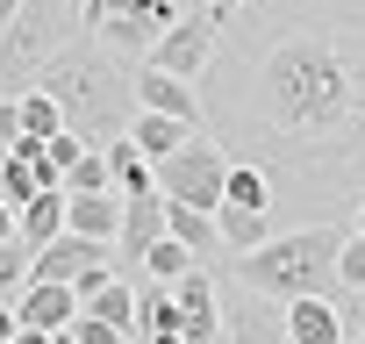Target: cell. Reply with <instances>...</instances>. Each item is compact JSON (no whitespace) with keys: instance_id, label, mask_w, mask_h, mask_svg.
Returning <instances> with one entry per match:
<instances>
[{"instance_id":"1","label":"cell","mask_w":365,"mask_h":344,"mask_svg":"<svg viewBox=\"0 0 365 344\" xmlns=\"http://www.w3.org/2000/svg\"><path fill=\"white\" fill-rule=\"evenodd\" d=\"M230 22L201 122L222 129L230 165H265L279 208L301 216L308 187V223H344L365 201V0H251Z\"/></svg>"},{"instance_id":"2","label":"cell","mask_w":365,"mask_h":344,"mask_svg":"<svg viewBox=\"0 0 365 344\" xmlns=\"http://www.w3.org/2000/svg\"><path fill=\"white\" fill-rule=\"evenodd\" d=\"M36 86L58 101L65 129H72L79 143H93V151H108V143L129 136V122H136V72H122V58L101 51L93 36H79L72 51H58Z\"/></svg>"},{"instance_id":"3","label":"cell","mask_w":365,"mask_h":344,"mask_svg":"<svg viewBox=\"0 0 365 344\" xmlns=\"http://www.w3.org/2000/svg\"><path fill=\"white\" fill-rule=\"evenodd\" d=\"M351 223H301V230H279L272 244L244 251L230 287H251L265 301H301V294H329L336 301V251H344Z\"/></svg>"},{"instance_id":"4","label":"cell","mask_w":365,"mask_h":344,"mask_svg":"<svg viewBox=\"0 0 365 344\" xmlns=\"http://www.w3.org/2000/svg\"><path fill=\"white\" fill-rule=\"evenodd\" d=\"M79 36H86V22H79L72 0H22V15L0 29V101L29 93L51 72V58L72 51Z\"/></svg>"},{"instance_id":"5","label":"cell","mask_w":365,"mask_h":344,"mask_svg":"<svg viewBox=\"0 0 365 344\" xmlns=\"http://www.w3.org/2000/svg\"><path fill=\"white\" fill-rule=\"evenodd\" d=\"M187 15V0H79L86 36H101L115 58H150V44Z\"/></svg>"},{"instance_id":"6","label":"cell","mask_w":365,"mask_h":344,"mask_svg":"<svg viewBox=\"0 0 365 344\" xmlns=\"http://www.w3.org/2000/svg\"><path fill=\"white\" fill-rule=\"evenodd\" d=\"M222 180H230V158H222V143H208V136H187L172 158H158V201H172V208L215 216V208H222Z\"/></svg>"},{"instance_id":"7","label":"cell","mask_w":365,"mask_h":344,"mask_svg":"<svg viewBox=\"0 0 365 344\" xmlns=\"http://www.w3.org/2000/svg\"><path fill=\"white\" fill-rule=\"evenodd\" d=\"M215 44H222V22H215L208 8H187V15L150 44L143 65H158V72H172V79H194V86H201V72L215 65Z\"/></svg>"},{"instance_id":"8","label":"cell","mask_w":365,"mask_h":344,"mask_svg":"<svg viewBox=\"0 0 365 344\" xmlns=\"http://www.w3.org/2000/svg\"><path fill=\"white\" fill-rule=\"evenodd\" d=\"M172 323H179V344H222V280L208 265L172 280Z\"/></svg>"},{"instance_id":"9","label":"cell","mask_w":365,"mask_h":344,"mask_svg":"<svg viewBox=\"0 0 365 344\" xmlns=\"http://www.w3.org/2000/svg\"><path fill=\"white\" fill-rule=\"evenodd\" d=\"M115 265V244H93V237H51L43 251H36V265H29V280H58V287H79L86 273H108Z\"/></svg>"},{"instance_id":"10","label":"cell","mask_w":365,"mask_h":344,"mask_svg":"<svg viewBox=\"0 0 365 344\" xmlns=\"http://www.w3.org/2000/svg\"><path fill=\"white\" fill-rule=\"evenodd\" d=\"M222 344H294L287 337V308L265 301V294H251V287H237L222 301Z\"/></svg>"},{"instance_id":"11","label":"cell","mask_w":365,"mask_h":344,"mask_svg":"<svg viewBox=\"0 0 365 344\" xmlns=\"http://www.w3.org/2000/svg\"><path fill=\"white\" fill-rule=\"evenodd\" d=\"M136 108L201 129V86H194V79H172V72H158V65H136Z\"/></svg>"},{"instance_id":"12","label":"cell","mask_w":365,"mask_h":344,"mask_svg":"<svg viewBox=\"0 0 365 344\" xmlns=\"http://www.w3.org/2000/svg\"><path fill=\"white\" fill-rule=\"evenodd\" d=\"M165 237V201L158 194H136V201H122V230H115V273H136L143 265V251Z\"/></svg>"},{"instance_id":"13","label":"cell","mask_w":365,"mask_h":344,"mask_svg":"<svg viewBox=\"0 0 365 344\" xmlns=\"http://www.w3.org/2000/svg\"><path fill=\"white\" fill-rule=\"evenodd\" d=\"M15 315H22L29 330H72L79 294H72V287H58V280H29V287L15 294Z\"/></svg>"},{"instance_id":"14","label":"cell","mask_w":365,"mask_h":344,"mask_svg":"<svg viewBox=\"0 0 365 344\" xmlns=\"http://www.w3.org/2000/svg\"><path fill=\"white\" fill-rule=\"evenodd\" d=\"M65 230H72V237H93V244H115V230H122V194H65Z\"/></svg>"},{"instance_id":"15","label":"cell","mask_w":365,"mask_h":344,"mask_svg":"<svg viewBox=\"0 0 365 344\" xmlns=\"http://www.w3.org/2000/svg\"><path fill=\"white\" fill-rule=\"evenodd\" d=\"M215 237H222V251H230V258H244V251L272 244V237H279V223H272L265 208H230V201H222V208H215Z\"/></svg>"},{"instance_id":"16","label":"cell","mask_w":365,"mask_h":344,"mask_svg":"<svg viewBox=\"0 0 365 344\" xmlns=\"http://www.w3.org/2000/svg\"><path fill=\"white\" fill-rule=\"evenodd\" d=\"M287 337H294V344H344L336 301H329V294H301V301H287Z\"/></svg>"},{"instance_id":"17","label":"cell","mask_w":365,"mask_h":344,"mask_svg":"<svg viewBox=\"0 0 365 344\" xmlns=\"http://www.w3.org/2000/svg\"><path fill=\"white\" fill-rule=\"evenodd\" d=\"M15 237H22L29 251H43L51 237H65V187H43V194L15 216Z\"/></svg>"},{"instance_id":"18","label":"cell","mask_w":365,"mask_h":344,"mask_svg":"<svg viewBox=\"0 0 365 344\" xmlns=\"http://www.w3.org/2000/svg\"><path fill=\"white\" fill-rule=\"evenodd\" d=\"M108 172H115V194L122 201H136V194H158V165L129 143V136H115L108 143Z\"/></svg>"},{"instance_id":"19","label":"cell","mask_w":365,"mask_h":344,"mask_svg":"<svg viewBox=\"0 0 365 344\" xmlns=\"http://www.w3.org/2000/svg\"><path fill=\"white\" fill-rule=\"evenodd\" d=\"M187 136H194L187 122H172V115H150V108H136V122H129V143H136L150 165H158V158H172Z\"/></svg>"},{"instance_id":"20","label":"cell","mask_w":365,"mask_h":344,"mask_svg":"<svg viewBox=\"0 0 365 344\" xmlns=\"http://www.w3.org/2000/svg\"><path fill=\"white\" fill-rule=\"evenodd\" d=\"M165 230H172L179 244H187L194 258H215V251H222V237H215V216H201V208H172V201H165Z\"/></svg>"},{"instance_id":"21","label":"cell","mask_w":365,"mask_h":344,"mask_svg":"<svg viewBox=\"0 0 365 344\" xmlns=\"http://www.w3.org/2000/svg\"><path fill=\"white\" fill-rule=\"evenodd\" d=\"M222 201H230V208H265V216H272V180H265V165H230Z\"/></svg>"},{"instance_id":"22","label":"cell","mask_w":365,"mask_h":344,"mask_svg":"<svg viewBox=\"0 0 365 344\" xmlns=\"http://www.w3.org/2000/svg\"><path fill=\"white\" fill-rule=\"evenodd\" d=\"M194 265H201V258H194V251H187V244H179V237H172V230H165V237H158V244H150V251H143V265H136V273H143V280H187V273H194Z\"/></svg>"},{"instance_id":"23","label":"cell","mask_w":365,"mask_h":344,"mask_svg":"<svg viewBox=\"0 0 365 344\" xmlns=\"http://www.w3.org/2000/svg\"><path fill=\"white\" fill-rule=\"evenodd\" d=\"M15 115H22V136H29V143H43V136H58V129H65V115H58V101H51L43 86L15 93Z\"/></svg>"},{"instance_id":"24","label":"cell","mask_w":365,"mask_h":344,"mask_svg":"<svg viewBox=\"0 0 365 344\" xmlns=\"http://www.w3.org/2000/svg\"><path fill=\"white\" fill-rule=\"evenodd\" d=\"M65 194H115L108 151H79V158H72V172H65Z\"/></svg>"},{"instance_id":"25","label":"cell","mask_w":365,"mask_h":344,"mask_svg":"<svg viewBox=\"0 0 365 344\" xmlns=\"http://www.w3.org/2000/svg\"><path fill=\"white\" fill-rule=\"evenodd\" d=\"M29 265H36V251H29L22 237H8V244H0V301H15V294L29 287Z\"/></svg>"},{"instance_id":"26","label":"cell","mask_w":365,"mask_h":344,"mask_svg":"<svg viewBox=\"0 0 365 344\" xmlns=\"http://www.w3.org/2000/svg\"><path fill=\"white\" fill-rule=\"evenodd\" d=\"M336 294H365V237H344V251H336Z\"/></svg>"},{"instance_id":"27","label":"cell","mask_w":365,"mask_h":344,"mask_svg":"<svg viewBox=\"0 0 365 344\" xmlns=\"http://www.w3.org/2000/svg\"><path fill=\"white\" fill-rule=\"evenodd\" d=\"M79 151H93V143H79L72 129H58V136H43V165L58 172V187H65V172H72V158H79Z\"/></svg>"},{"instance_id":"28","label":"cell","mask_w":365,"mask_h":344,"mask_svg":"<svg viewBox=\"0 0 365 344\" xmlns=\"http://www.w3.org/2000/svg\"><path fill=\"white\" fill-rule=\"evenodd\" d=\"M15 330H22V315H15V301H0V344H15Z\"/></svg>"},{"instance_id":"29","label":"cell","mask_w":365,"mask_h":344,"mask_svg":"<svg viewBox=\"0 0 365 344\" xmlns=\"http://www.w3.org/2000/svg\"><path fill=\"white\" fill-rule=\"evenodd\" d=\"M201 8H208V15H215V22H230V15H237V8H251V0H201Z\"/></svg>"},{"instance_id":"30","label":"cell","mask_w":365,"mask_h":344,"mask_svg":"<svg viewBox=\"0 0 365 344\" xmlns=\"http://www.w3.org/2000/svg\"><path fill=\"white\" fill-rule=\"evenodd\" d=\"M15 344H58V330H29V323H22V330H15Z\"/></svg>"},{"instance_id":"31","label":"cell","mask_w":365,"mask_h":344,"mask_svg":"<svg viewBox=\"0 0 365 344\" xmlns=\"http://www.w3.org/2000/svg\"><path fill=\"white\" fill-rule=\"evenodd\" d=\"M8 237H15V208H8V201H0V244H8Z\"/></svg>"},{"instance_id":"32","label":"cell","mask_w":365,"mask_h":344,"mask_svg":"<svg viewBox=\"0 0 365 344\" xmlns=\"http://www.w3.org/2000/svg\"><path fill=\"white\" fill-rule=\"evenodd\" d=\"M344 223H351V237H365V201H358V208H351Z\"/></svg>"},{"instance_id":"33","label":"cell","mask_w":365,"mask_h":344,"mask_svg":"<svg viewBox=\"0 0 365 344\" xmlns=\"http://www.w3.org/2000/svg\"><path fill=\"white\" fill-rule=\"evenodd\" d=\"M15 15H22V0H0V29H8V22H15Z\"/></svg>"},{"instance_id":"34","label":"cell","mask_w":365,"mask_h":344,"mask_svg":"<svg viewBox=\"0 0 365 344\" xmlns=\"http://www.w3.org/2000/svg\"><path fill=\"white\" fill-rule=\"evenodd\" d=\"M344 344H365V330H358V337H344Z\"/></svg>"},{"instance_id":"35","label":"cell","mask_w":365,"mask_h":344,"mask_svg":"<svg viewBox=\"0 0 365 344\" xmlns=\"http://www.w3.org/2000/svg\"><path fill=\"white\" fill-rule=\"evenodd\" d=\"M129 344H143V337H129Z\"/></svg>"},{"instance_id":"36","label":"cell","mask_w":365,"mask_h":344,"mask_svg":"<svg viewBox=\"0 0 365 344\" xmlns=\"http://www.w3.org/2000/svg\"><path fill=\"white\" fill-rule=\"evenodd\" d=\"M358 301H365V294H358Z\"/></svg>"}]
</instances>
